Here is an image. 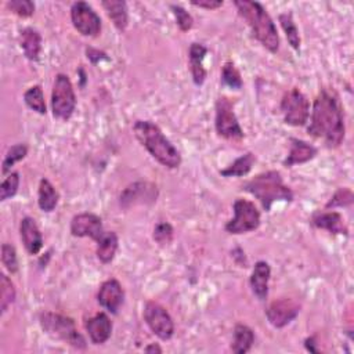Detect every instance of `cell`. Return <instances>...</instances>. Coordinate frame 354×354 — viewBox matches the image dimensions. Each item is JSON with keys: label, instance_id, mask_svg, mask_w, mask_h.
Instances as JSON below:
<instances>
[{"label": "cell", "instance_id": "obj_1", "mask_svg": "<svg viewBox=\"0 0 354 354\" xmlns=\"http://www.w3.org/2000/svg\"><path fill=\"white\" fill-rule=\"evenodd\" d=\"M343 106L337 93L332 88H322L314 100L307 133L322 138L328 148H336L344 138Z\"/></svg>", "mask_w": 354, "mask_h": 354}, {"label": "cell", "instance_id": "obj_2", "mask_svg": "<svg viewBox=\"0 0 354 354\" xmlns=\"http://www.w3.org/2000/svg\"><path fill=\"white\" fill-rule=\"evenodd\" d=\"M133 131L140 144L162 166L176 169L181 165V155L162 130L151 120H136Z\"/></svg>", "mask_w": 354, "mask_h": 354}, {"label": "cell", "instance_id": "obj_3", "mask_svg": "<svg viewBox=\"0 0 354 354\" xmlns=\"http://www.w3.org/2000/svg\"><path fill=\"white\" fill-rule=\"evenodd\" d=\"M238 14L248 22L253 36L261 43L270 53H277L279 48V36L277 26L267 12V10L257 1L235 0Z\"/></svg>", "mask_w": 354, "mask_h": 354}, {"label": "cell", "instance_id": "obj_4", "mask_svg": "<svg viewBox=\"0 0 354 354\" xmlns=\"http://www.w3.org/2000/svg\"><path fill=\"white\" fill-rule=\"evenodd\" d=\"M242 188L259 199L266 212H270L272 203L277 201L289 202L293 199L292 189L283 183L281 173L277 170H268L254 176Z\"/></svg>", "mask_w": 354, "mask_h": 354}, {"label": "cell", "instance_id": "obj_5", "mask_svg": "<svg viewBox=\"0 0 354 354\" xmlns=\"http://www.w3.org/2000/svg\"><path fill=\"white\" fill-rule=\"evenodd\" d=\"M40 325L43 330L54 339H58L75 348H86V340L76 329L75 321L66 315L46 311L40 314Z\"/></svg>", "mask_w": 354, "mask_h": 354}, {"label": "cell", "instance_id": "obj_6", "mask_svg": "<svg viewBox=\"0 0 354 354\" xmlns=\"http://www.w3.org/2000/svg\"><path fill=\"white\" fill-rule=\"evenodd\" d=\"M76 106V95L71 79L65 73H58L54 79L51 91L53 116L59 120H68Z\"/></svg>", "mask_w": 354, "mask_h": 354}, {"label": "cell", "instance_id": "obj_7", "mask_svg": "<svg viewBox=\"0 0 354 354\" xmlns=\"http://www.w3.org/2000/svg\"><path fill=\"white\" fill-rule=\"evenodd\" d=\"M214 109V127L217 134L227 140H242L245 134L234 112V101L228 97H218Z\"/></svg>", "mask_w": 354, "mask_h": 354}, {"label": "cell", "instance_id": "obj_8", "mask_svg": "<svg viewBox=\"0 0 354 354\" xmlns=\"http://www.w3.org/2000/svg\"><path fill=\"white\" fill-rule=\"evenodd\" d=\"M234 217L225 224V231L228 234H245L254 231L260 225V212L254 206L253 202L238 198L234 205Z\"/></svg>", "mask_w": 354, "mask_h": 354}, {"label": "cell", "instance_id": "obj_9", "mask_svg": "<svg viewBox=\"0 0 354 354\" xmlns=\"http://www.w3.org/2000/svg\"><path fill=\"white\" fill-rule=\"evenodd\" d=\"M281 112L285 123L290 126H304L310 116V102L299 88L293 87L283 94Z\"/></svg>", "mask_w": 354, "mask_h": 354}, {"label": "cell", "instance_id": "obj_10", "mask_svg": "<svg viewBox=\"0 0 354 354\" xmlns=\"http://www.w3.org/2000/svg\"><path fill=\"white\" fill-rule=\"evenodd\" d=\"M144 321L148 328L162 340H169L174 333V322L169 311L156 301H147L144 306Z\"/></svg>", "mask_w": 354, "mask_h": 354}, {"label": "cell", "instance_id": "obj_11", "mask_svg": "<svg viewBox=\"0 0 354 354\" xmlns=\"http://www.w3.org/2000/svg\"><path fill=\"white\" fill-rule=\"evenodd\" d=\"M73 28L83 36L95 37L101 32V18L86 1H75L71 7Z\"/></svg>", "mask_w": 354, "mask_h": 354}, {"label": "cell", "instance_id": "obj_12", "mask_svg": "<svg viewBox=\"0 0 354 354\" xmlns=\"http://www.w3.org/2000/svg\"><path fill=\"white\" fill-rule=\"evenodd\" d=\"M300 308V303L295 299L279 297L268 304L266 310V317L274 328H283L299 315Z\"/></svg>", "mask_w": 354, "mask_h": 354}, {"label": "cell", "instance_id": "obj_13", "mask_svg": "<svg viewBox=\"0 0 354 354\" xmlns=\"http://www.w3.org/2000/svg\"><path fill=\"white\" fill-rule=\"evenodd\" d=\"M158 198V188L152 183L147 181H137L127 185L119 198L122 207H131L136 205H145L152 203Z\"/></svg>", "mask_w": 354, "mask_h": 354}, {"label": "cell", "instance_id": "obj_14", "mask_svg": "<svg viewBox=\"0 0 354 354\" xmlns=\"http://www.w3.org/2000/svg\"><path fill=\"white\" fill-rule=\"evenodd\" d=\"M71 234L73 236H88L95 242L104 234L102 221L94 213H79L71 220Z\"/></svg>", "mask_w": 354, "mask_h": 354}, {"label": "cell", "instance_id": "obj_15", "mask_svg": "<svg viewBox=\"0 0 354 354\" xmlns=\"http://www.w3.org/2000/svg\"><path fill=\"white\" fill-rule=\"evenodd\" d=\"M97 300L101 307H104L111 314H118L120 306L124 300V290L120 282L115 278L104 281L98 289Z\"/></svg>", "mask_w": 354, "mask_h": 354}, {"label": "cell", "instance_id": "obj_16", "mask_svg": "<svg viewBox=\"0 0 354 354\" xmlns=\"http://www.w3.org/2000/svg\"><path fill=\"white\" fill-rule=\"evenodd\" d=\"M91 343L104 344L112 333V321L105 313H97L84 324Z\"/></svg>", "mask_w": 354, "mask_h": 354}, {"label": "cell", "instance_id": "obj_17", "mask_svg": "<svg viewBox=\"0 0 354 354\" xmlns=\"http://www.w3.org/2000/svg\"><path fill=\"white\" fill-rule=\"evenodd\" d=\"M21 241L29 254H37L43 246L41 232L32 217H24L19 223Z\"/></svg>", "mask_w": 354, "mask_h": 354}, {"label": "cell", "instance_id": "obj_18", "mask_svg": "<svg viewBox=\"0 0 354 354\" xmlns=\"http://www.w3.org/2000/svg\"><path fill=\"white\" fill-rule=\"evenodd\" d=\"M271 277V267L267 261H257L252 270L250 288L253 295L259 300H264L268 296V281Z\"/></svg>", "mask_w": 354, "mask_h": 354}, {"label": "cell", "instance_id": "obj_19", "mask_svg": "<svg viewBox=\"0 0 354 354\" xmlns=\"http://www.w3.org/2000/svg\"><path fill=\"white\" fill-rule=\"evenodd\" d=\"M317 155V148L310 142L299 138H290V151L288 156L283 159V166L292 167L295 165H301Z\"/></svg>", "mask_w": 354, "mask_h": 354}, {"label": "cell", "instance_id": "obj_20", "mask_svg": "<svg viewBox=\"0 0 354 354\" xmlns=\"http://www.w3.org/2000/svg\"><path fill=\"white\" fill-rule=\"evenodd\" d=\"M311 224L315 228L326 230L330 234L347 235V227L344 218L339 212H318L311 217Z\"/></svg>", "mask_w": 354, "mask_h": 354}, {"label": "cell", "instance_id": "obj_21", "mask_svg": "<svg viewBox=\"0 0 354 354\" xmlns=\"http://www.w3.org/2000/svg\"><path fill=\"white\" fill-rule=\"evenodd\" d=\"M207 54V48L201 43H192L188 50L189 71L192 80L196 86H201L206 79V69L203 68V58Z\"/></svg>", "mask_w": 354, "mask_h": 354}, {"label": "cell", "instance_id": "obj_22", "mask_svg": "<svg viewBox=\"0 0 354 354\" xmlns=\"http://www.w3.org/2000/svg\"><path fill=\"white\" fill-rule=\"evenodd\" d=\"M19 46L29 61H37L41 51V35L33 28H25L19 33Z\"/></svg>", "mask_w": 354, "mask_h": 354}, {"label": "cell", "instance_id": "obj_23", "mask_svg": "<svg viewBox=\"0 0 354 354\" xmlns=\"http://www.w3.org/2000/svg\"><path fill=\"white\" fill-rule=\"evenodd\" d=\"M104 7L108 18L113 22L115 28L120 32H123L127 28L129 24V15H127V4L123 0H104L101 3Z\"/></svg>", "mask_w": 354, "mask_h": 354}, {"label": "cell", "instance_id": "obj_24", "mask_svg": "<svg viewBox=\"0 0 354 354\" xmlns=\"http://www.w3.org/2000/svg\"><path fill=\"white\" fill-rule=\"evenodd\" d=\"M118 246H119L118 235L113 231H104V234L97 241V249H95L97 259L102 264L111 263L116 254Z\"/></svg>", "mask_w": 354, "mask_h": 354}, {"label": "cell", "instance_id": "obj_25", "mask_svg": "<svg viewBox=\"0 0 354 354\" xmlns=\"http://www.w3.org/2000/svg\"><path fill=\"white\" fill-rule=\"evenodd\" d=\"M254 342V332L245 324H236L234 328V339L231 350L235 354H245L250 350Z\"/></svg>", "mask_w": 354, "mask_h": 354}, {"label": "cell", "instance_id": "obj_26", "mask_svg": "<svg viewBox=\"0 0 354 354\" xmlns=\"http://www.w3.org/2000/svg\"><path fill=\"white\" fill-rule=\"evenodd\" d=\"M59 194L55 189V187L47 180L41 178L39 184V191H37V205L43 212H53L55 206L58 205Z\"/></svg>", "mask_w": 354, "mask_h": 354}, {"label": "cell", "instance_id": "obj_27", "mask_svg": "<svg viewBox=\"0 0 354 354\" xmlns=\"http://www.w3.org/2000/svg\"><path fill=\"white\" fill-rule=\"evenodd\" d=\"M254 162H256V156L252 152H246L245 155L236 158L230 166L220 170V174L223 177H242V176H246L252 170Z\"/></svg>", "mask_w": 354, "mask_h": 354}, {"label": "cell", "instance_id": "obj_28", "mask_svg": "<svg viewBox=\"0 0 354 354\" xmlns=\"http://www.w3.org/2000/svg\"><path fill=\"white\" fill-rule=\"evenodd\" d=\"M279 24L285 32V36L288 39V43L290 44V47L296 51H300V35H299V29L293 21L292 12H282L278 17Z\"/></svg>", "mask_w": 354, "mask_h": 354}, {"label": "cell", "instance_id": "obj_29", "mask_svg": "<svg viewBox=\"0 0 354 354\" xmlns=\"http://www.w3.org/2000/svg\"><path fill=\"white\" fill-rule=\"evenodd\" d=\"M24 101L28 105V108H30L32 111H35L40 115H46L47 106H46V101H44V93H43V88L40 84H35V86L29 87L24 93Z\"/></svg>", "mask_w": 354, "mask_h": 354}, {"label": "cell", "instance_id": "obj_30", "mask_svg": "<svg viewBox=\"0 0 354 354\" xmlns=\"http://www.w3.org/2000/svg\"><path fill=\"white\" fill-rule=\"evenodd\" d=\"M26 155H28V147H26V144L19 142V144H15V145L10 147V148L7 149V152H6L4 159H3V163H1V173H3V174H7V173L11 170V167H12L17 162L22 160Z\"/></svg>", "mask_w": 354, "mask_h": 354}, {"label": "cell", "instance_id": "obj_31", "mask_svg": "<svg viewBox=\"0 0 354 354\" xmlns=\"http://www.w3.org/2000/svg\"><path fill=\"white\" fill-rule=\"evenodd\" d=\"M15 296H17V292H15L14 283L6 274H1L0 275V310L3 314L15 301Z\"/></svg>", "mask_w": 354, "mask_h": 354}, {"label": "cell", "instance_id": "obj_32", "mask_svg": "<svg viewBox=\"0 0 354 354\" xmlns=\"http://www.w3.org/2000/svg\"><path fill=\"white\" fill-rule=\"evenodd\" d=\"M221 82L223 84L228 86L230 88H234V90H239L242 88V77H241V73L239 71L235 68V65L231 62V61H227L224 65H223V69H221Z\"/></svg>", "mask_w": 354, "mask_h": 354}, {"label": "cell", "instance_id": "obj_33", "mask_svg": "<svg viewBox=\"0 0 354 354\" xmlns=\"http://www.w3.org/2000/svg\"><path fill=\"white\" fill-rule=\"evenodd\" d=\"M19 187V174L17 171H10L7 177L0 184V201H7L12 198Z\"/></svg>", "mask_w": 354, "mask_h": 354}, {"label": "cell", "instance_id": "obj_34", "mask_svg": "<svg viewBox=\"0 0 354 354\" xmlns=\"http://www.w3.org/2000/svg\"><path fill=\"white\" fill-rule=\"evenodd\" d=\"M354 201V194L350 188H339L332 198L328 201V203L325 205L326 209H333V207H346L350 206Z\"/></svg>", "mask_w": 354, "mask_h": 354}, {"label": "cell", "instance_id": "obj_35", "mask_svg": "<svg viewBox=\"0 0 354 354\" xmlns=\"http://www.w3.org/2000/svg\"><path fill=\"white\" fill-rule=\"evenodd\" d=\"M170 10H171V12H173V15L176 18V24L180 28V30L187 32V30H189L192 28L194 18H192V15L184 7H181L178 4H171Z\"/></svg>", "mask_w": 354, "mask_h": 354}, {"label": "cell", "instance_id": "obj_36", "mask_svg": "<svg viewBox=\"0 0 354 354\" xmlns=\"http://www.w3.org/2000/svg\"><path fill=\"white\" fill-rule=\"evenodd\" d=\"M1 263L7 268L8 272L14 274V272L18 271L17 250L12 245H10V243H3L1 245Z\"/></svg>", "mask_w": 354, "mask_h": 354}, {"label": "cell", "instance_id": "obj_37", "mask_svg": "<svg viewBox=\"0 0 354 354\" xmlns=\"http://www.w3.org/2000/svg\"><path fill=\"white\" fill-rule=\"evenodd\" d=\"M7 7L21 18H28L35 12V3L30 0H10Z\"/></svg>", "mask_w": 354, "mask_h": 354}, {"label": "cell", "instance_id": "obj_38", "mask_svg": "<svg viewBox=\"0 0 354 354\" xmlns=\"http://www.w3.org/2000/svg\"><path fill=\"white\" fill-rule=\"evenodd\" d=\"M173 227L166 223V221H162L159 224H156V227L153 228V239L155 242H158L159 245H167L171 242L173 239Z\"/></svg>", "mask_w": 354, "mask_h": 354}, {"label": "cell", "instance_id": "obj_39", "mask_svg": "<svg viewBox=\"0 0 354 354\" xmlns=\"http://www.w3.org/2000/svg\"><path fill=\"white\" fill-rule=\"evenodd\" d=\"M192 6L199 7V8H206V10H216L223 6L221 0H192Z\"/></svg>", "mask_w": 354, "mask_h": 354}, {"label": "cell", "instance_id": "obj_40", "mask_svg": "<svg viewBox=\"0 0 354 354\" xmlns=\"http://www.w3.org/2000/svg\"><path fill=\"white\" fill-rule=\"evenodd\" d=\"M144 351L145 353H162V348L156 344V343H151V344H148L145 348H144Z\"/></svg>", "mask_w": 354, "mask_h": 354}]
</instances>
